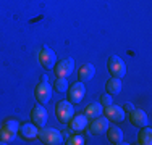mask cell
<instances>
[{"instance_id": "6da1fadb", "label": "cell", "mask_w": 152, "mask_h": 145, "mask_svg": "<svg viewBox=\"0 0 152 145\" xmlns=\"http://www.w3.org/2000/svg\"><path fill=\"white\" fill-rule=\"evenodd\" d=\"M37 137L41 139V142L45 144V145H60V144H65L63 134H61L60 130L53 129V128H39Z\"/></svg>"}, {"instance_id": "7a4b0ae2", "label": "cell", "mask_w": 152, "mask_h": 145, "mask_svg": "<svg viewBox=\"0 0 152 145\" xmlns=\"http://www.w3.org/2000/svg\"><path fill=\"white\" fill-rule=\"evenodd\" d=\"M55 115L61 124H66L71 119V116L75 115V105L68 100H60L55 107Z\"/></svg>"}, {"instance_id": "3957f363", "label": "cell", "mask_w": 152, "mask_h": 145, "mask_svg": "<svg viewBox=\"0 0 152 145\" xmlns=\"http://www.w3.org/2000/svg\"><path fill=\"white\" fill-rule=\"evenodd\" d=\"M107 66H108V71H110L112 78H123V76H125V72H126V65H125V61H123L118 55L108 57Z\"/></svg>"}, {"instance_id": "277c9868", "label": "cell", "mask_w": 152, "mask_h": 145, "mask_svg": "<svg viewBox=\"0 0 152 145\" xmlns=\"http://www.w3.org/2000/svg\"><path fill=\"white\" fill-rule=\"evenodd\" d=\"M39 63L42 65V68L45 70H53L57 63V55L52 49H49L47 45H42L41 52H39Z\"/></svg>"}, {"instance_id": "5b68a950", "label": "cell", "mask_w": 152, "mask_h": 145, "mask_svg": "<svg viewBox=\"0 0 152 145\" xmlns=\"http://www.w3.org/2000/svg\"><path fill=\"white\" fill-rule=\"evenodd\" d=\"M75 70V60L73 58H65V60L55 63L53 66V72H55L57 78H68V76L73 72Z\"/></svg>"}, {"instance_id": "8992f818", "label": "cell", "mask_w": 152, "mask_h": 145, "mask_svg": "<svg viewBox=\"0 0 152 145\" xmlns=\"http://www.w3.org/2000/svg\"><path fill=\"white\" fill-rule=\"evenodd\" d=\"M34 95H36V100L39 103H47L52 97V86L49 84V81H42L36 86V90H34Z\"/></svg>"}, {"instance_id": "52a82bcc", "label": "cell", "mask_w": 152, "mask_h": 145, "mask_svg": "<svg viewBox=\"0 0 152 145\" xmlns=\"http://www.w3.org/2000/svg\"><path fill=\"white\" fill-rule=\"evenodd\" d=\"M104 116L108 119V121H113V123H121L125 121V110L121 107H117V105H108V107H104Z\"/></svg>"}, {"instance_id": "ba28073f", "label": "cell", "mask_w": 152, "mask_h": 145, "mask_svg": "<svg viewBox=\"0 0 152 145\" xmlns=\"http://www.w3.org/2000/svg\"><path fill=\"white\" fill-rule=\"evenodd\" d=\"M68 92V102H71L73 105L79 103L83 99H84V94H86V87L83 84L81 81L79 82H75V84H71V87L66 90Z\"/></svg>"}, {"instance_id": "9c48e42d", "label": "cell", "mask_w": 152, "mask_h": 145, "mask_svg": "<svg viewBox=\"0 0 152 145\" xmlns=\"http://www.w3.org/2000/svg\"><path fill=\"white\" fill-rule=\"evenodd\" d=\"M107 128H108V119L105 116H97V118L92 119L91 126H89V132L92 136H102L104 132H107Z\"/></svg>"}, {"instance_id": "30bf717a", "label": "cell", "mask_w": 152, "mask_h": 145, "mask_svg": "<svg viewBox=\"0 0 152 145\" xmlns=\"http://www.w3.org/2000/svg\"><path fill=\"white\" fill-rule=\"evenodd\" d=\"M31 119L37 128H44L47 123V110L42 105H36L31 111Z\"/></svg>"}, {"instance_id": "8fae6325", "label": "cell", "mask_w": 152, "mask_h": 145, "mask_svg": "<svg viewBox=\"0 0 152 145\" xmlns=\"http://www.w3.org/2000/svg\"><path fill=\"white\" fill-rule=\"evenodd\" d=\"M68 123H70V129L73 130V132H81V130H84L88 128L89 118L86 115H73Z\"/></svg>"}, {"instance_id": "7c38bea8", "label": "cell", "mask_w": 152, "mask_h": 145, "mask_svg": "<svg viewBox=\"0 0 152 145\" xmlns=\"http://www.w3.org/2000/svg\"><path fill=\"white\" fill-rule=\"evenodd\" d=\"M129 119H131V123L137 128H144V126H149V118H147V115L144 113L142 110H133L131 113H129Z\"/></svg>"}, {"instance_id": "4fadbf2b", "label": "cell", "mask_w": 152, "mask_h": 145, "mask_svg": "<svg viewBox=\"0 0 152 145\" xmlns=\"http://www.w3.org/2000/svg\"><path fill=\"white\" fill-rule=\"evenodd\" d=\"M18 132L21 134L23 139H36V137H37V132H39V128L34 123H26V124L20 126Z\"/></svg>"}, {"instance_id": "5bb4252c", "label": "cell", "mask_w": 152, "mask_h": 145, "mask_svg": "<svg viewBox=\"0 0 152 145\" xmlns=\"http://www.w3.org/2000/svg\"><path fill=\"white\" fill-rule=\"evenodd\" d=\"M107 137H108V142L113 144V145L123 144V132H121L120 128H117V126H108L107 128Z\"/></svg>"}, {"instance_id": "9a60e30c", "label": "cell", "mask_w": 152, "mask_h": 145, "mask_svg": "<svg viewBox=\"0 0 152 145\" xmlns=\"http://www.w3.org/2000/svg\"><path fill=\"white\" fill-rule=\"evenodd\" d=\"M94 74H96V68H94V65H91V63H84L78 71V76H79V81L81 82L91 81L94 78Z\"/></svg>"}, {"instance_id": "2e32d148", "label": "cell", "mask_w": 152, "mask_h": 145, "mask_svg": "<svg viewBox=\"0 0 152 145\" xmlns=\"http://www.w3.org/2000/svg\"><path fill=\"white\" fill-rule=\"evenodd\" d=\"M121 81H120V78H112V79H108L107 81V84H105V90H107V94H110V95H118V94L121 92Z\"/></svg>"}, {"instance_id": "e0dca14e", "label": "cell", "mask_w": 152, "mask_h": 145, "mask_svg": "<svg viewBox=\"0 0 152 145\" xmlns=\"http://www.w3.org/2000/svg\"><path fill=\"white\" fill-rule=\"evenodd\" d=\"M137 142L141 145H151L152 144V129L149 126H144L139 130V136H137Z\"/></svg>"}, {"instance_id": "ac0fdd59", "label": "cell", "mask_w": 152, "mask_h": 145, "mask_svg": "<svg viewBox=\"0 0 152 145\" xmlns=\"http://www.w3.org/2000/svg\"><path fill=\"white\" fill-rule=\"evenodd\" d=\"M102 111H104V107L100 103H91V105H88V108H86V116L88 118H91V119H94V118H97V116H100L102 115Z\"/></svg>"}, {"instance_id": "d6986e66", "label": "cell", "mask_w": 152, "mask_h": 145, "mask_svg": "<svg viewBox=\"0 0 152 145\" xmlns=\"http://www.w3.org/2000/svg\"><path fill=\"white\" fill-rule=\"evenodd\" d=\"M15 136H16V132H13V130H10V129H7L2 126V129H0V144L5 145L8 142H13V140H15Z\"/></svg>"}, {"instance_id": "ffe728a7", "label": "cell", "mask_w": 152, "mask_h": 145, "mask_svg": "<svg viewBox=\"0 0 152 145\" xmlns=\"http://www.w3.org/2000/svg\"><path fill=\"white\" fill-rule=\"evenodd\" d=\"M53 90L58 94H63L68 90V81L66 78H57L55 81H53Z\"/></svg>"}, {"instance_id": "44dd1931", "label": "cell", "mask_w": 152, "mask_h": 145, "mask_svg": "<svg viewBox=\"0 0 152 145\" xmlns=\"http://www.w3.org/2000/svg\"><path fill=\"white\" fill-rule=\"evenodd\" d=\"M2 126L10 129V130H13V132H18V129H20V124H18V121H15V119H5Z\"/></svg>"}, {"instance_id": "7402d4cb", "label": "cell", "mask_w": 152, "mask_h": 145, "mask_svg": "<svg viewBox=\"0 0 152 145\" xmlns=\"http://www.w3.org/2000/svg\"><path fill=\"white\" fill-rule=\"evenodd\" d=\"M66 144L68 145H83L84 144V139L81 136H70L66 139Z\"/></svg>"}, {"instance_id": "603a6c76", "label": "cell", "mask_w": 152, "mask_h": 145, "mask_svg": "<svg viewBox=\"0 0 152 145\" xmlns=\"http://www.w3.org/2000/svg\"><path fill=\"white\" fill-rule=\"evenodd\" d=\"M112 97L113 95H110V94H102V95H100V105H102V107H108V105H112L113 103V99H112Z\"/></svg>"}, {"instance_id": "cb8c5ba5", "label": "cell", "mask_w": 152, "mask_h": 145, "mask_svg": "<svg viewBox=\"0 0 152 145\" xmlns=\"http://www.w3.org/2000/svg\"><path fill=\"white\" fill-rule=\"evenodd\" d=\"M123 110H125V113H131V111L134 110V105H133V103H129V102H128V103H125Z\"/></svg>"}]
</instances>
